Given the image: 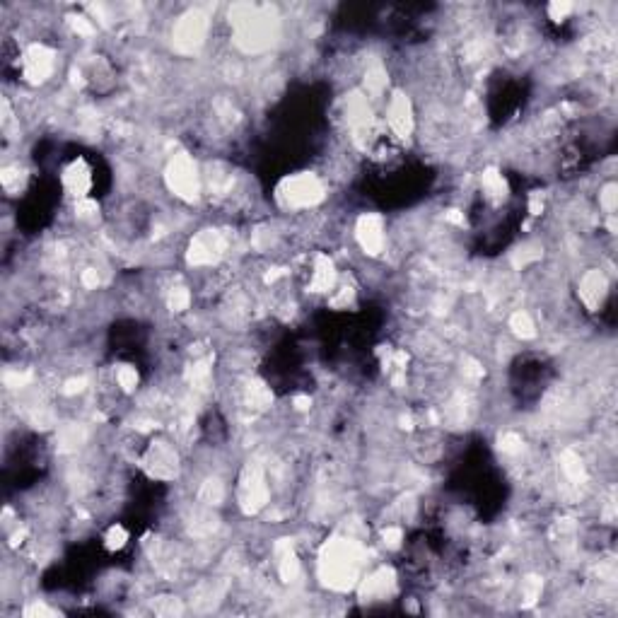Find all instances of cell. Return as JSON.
I'll use <instances>...</instances> for the list:
<instances>
[{"label": "cell", "instance_id": "1", "mask_svg": "<svg viewBox=\"0 0 618 618\" xmlns=\"http://www.w3.org/2000/svg\"><path fill=\"white\" fill-rule=\"evenodd\" d=\"M367 565V548L353 536L336 534L319 546L317 580L326 592L348 594L358 587Z\"/></svg>", "mask_w": 618, "mask_h": 618}, {"label": "cell", "instance_id": "2", "mask_svg": "<svg viewBox=\"0 0 618 618\" xmlns=\"http://www.w3.org/2000/svg\"><path fill=\"white\" fill-rule=\"evenodd\" d=\"M232 39L244 54L268 51L281 37V17L259 5H235L230 8Z\"/></svg>", "mask_w": 618, "mask_h": 618}, {"label": "cell", "instance_id": "3", "mask_svg": "<svg viewBox=\"0 0 618 618\" xmlns=\"http://www.w3.org/2000/svg\"><path fill=\"white\" fill-rule=\"evenodd\" d=\"M326 194H329V184H326V177L319 172H295L283 177L276 186V198L278 208L283 213H309L314 208H319L326 201Z\"/></svg>", "mask_w": 618, "mask_h": 618}, {"label": "cell", "instance_id": "4", "mask_svg": "<svg viewBox=\"0 0 618 618\" xmlns=\"http://www.w3.org/2000/svg\"><path fill=\"white\" fill-rule=\"evenodd\" d=\"M162 182L169 194L186 206H194L203 198V167L189 150H179L167 157Z\"/></svg>", "mask_w": 618, "mask_h": 618}, {"label": "cell", "instance_id": "5", "mask_svg": "<svg viewBox=\"0 0 618 618\" xmlns=\"http://www.w3.org/2000/svg\"><path fill=\"white\" fill-rule=\"evenodd\" d=\"M232 249V237L225 227L218 225H208L196 230L194 235L189 237L184 249V261L189 268H196V271H215V268L223 266V261H227Z\"/></svg>", "mask_w": 618, "mask_h": 618}, {"label": "cell", "instance_id": "6", "mask_svg": "<svg viewBox=\"0 0 618 618\" xmlns=\"http://www.w3.org/2000/svg\"><path fill=\"white\" fill-rule=\"evenodd\" d=\"M237 507L244 517H256L266 512L271 505L273 486L268 478V469L259 459H249L242 464L237 474V488H235Z\"/></svg>", "mask_w": 618, "mask_h": 618}, {"label": "cell", "instance_id": "7", "mask_svg": "<svg viewBox=\"0 0 618 618\" xmlns=\"http://www.w3.org/2000/svg\"><path fill=\"white\" fill-rule=\"evenodd\" d=\"M138 464H141L145 476L157 483L177 481L184 469L182 450H179L177 440L167 435L150 437L148 445L143 447L141 454H138Z\"/></svg>", "mask_w": 618, "mask_h": 618}, {"label": "cell", "instance_id": "8", "mask_svg": "<svg viewBox=\"0 0 618 618\" xmlns=\"http://www.w3.org/2000/svg\"><path fill=\"white\" fill-rule=\"evenodd\" d=\"M211 34V15L201 8H189L169 29V44L172 51L179 56H194L203 49Z\"/></svg>", "mask_w": 618, "mask_h": 618}, {"label": "cell", "instance_id": "9", "mask_svg": "<svg viewBox=\"0 0 618 618\" xmlns=\"http://www.w3.org/2000/svg\"><path fill=\"white\" fill-rule=\"evenodd\" d=\"M17 75L29 87H44L58 73V51L46 42H32L22 49L15 63Z\"/></svg>", "mask_w": 618, "mask_h": 618}, {"label": "cell", "instance_id": "10", "mask_svg": "<svg viewBox=\"0 0 618 618\" xmlns=\"http://www.w3.org/2000/svg\"><path fill=\"white\" fill-rule=\"evenodd\" d=\"M384 128L389 131V138L399 145L408 143L416 136V107H413L411 95L401 87L389 90V97L384 99Z\"/></svg>", "mask_w": 618, "mask_h": 618}, {"label": "cell", "instance_id": "11", "mask_svg": "<svg viewBox=\"0 0 618 618\" xmlns=\"http://www.w3.org/2000/svg\"><path fill=\"white\" fill-rule=\"evenodd\" d=\"M353 239L367 259H382L389 247L387 218L380 213H360L353 225Z\"/></svg>", "mask_w": 618, "mask_h": 618}, {"label": "cell", "instance_id": "12", "mask_svg": "<svg viewBox=\"0 0 618 618\" xmlns=\"http://www.w3.org/2000/svg\"><path fill=\"white\" fill-rule=\"evenodd\" d=\"M358 599L363 604H384L392 602L399 592V575L392 565H377V568L367 570V573L360 577L358 587Z\"/></svg>", "mask_w": 618, "mask_h": 618}, {"label": "cell", "instance_id": "13", "mask_svg": "<svg viewBox=\"0 0 618 618\" xmlns=\"http://www.w3.org/2000/svg\"><path fill=\"white\" fill-rule=\"evenodd\" d=\"M611 293V281L602 266H590L577 276L575 295L582 309L590 314L602 312Z\"/></svg>", "mask_w": 618, "mask_h": 618}, {"label": "cell", "instance_id": "14", "mask_svg": "<svg viewBox=\"0 0 618 618\" xmlns=\"http://www.w3.org/2000/svg\"><path fill=\"white\" fill-rule=\"evenodd\" d=\"M61 189L71 201H80V198H90L92 189H95V169L83 155L73 157L68 165L61 169Z\"/></svg>", "mask_w": 618, "mask_h": 618}, {"label": "cell", "instance_id": "15", "mask_svg": "<svg viewBox=\"0 0 618 618\" xmlns=\"http://www.w3.org/2000/svg\"><path fill=\"white\" fill-rule=\"evenodd\" d=\"M338 281H341V273H338L334 256H329L326 252L314 254L307 266V293L329 297L334 293Z\"/></svg>", "mask_w": 618, "mask_h": 618}, {"label": "cell", "instance_id": "16", "mask_svg": "<svg viewBox=\"0 0 618 618\" xmlns=\"http://www.w3.org/2000/svg\"><path fill=\"white\" fill-rule=\"evenodd\" d=\"M478 189H481L483 201L491 203V206H503L510 196V184H507V177L500 172L498 167H486L478 177Z\"/></svg>", "mask_w": 618, "mask_h": 618}, {"label": "cell", "instance_id": "17", "mask_svg": "<svg viewBox=\"0 0 618 618\" xmlns=\"http://www.w3.org/2000/svg\"><path fill=\"white\" fill-rule=\"evenodd\" d=\"M225 500H227V481L218 474V471H208L196 488V503L220 510V507L225 505Z\"/></svg>", "mask_w": 618, "mask_h": 618}, {"label": "cell", "instance_id": "18", "mask_svg": "<svg viewBox=\"0 0 618 618\" xmlns=\"http://www.w3.org/2000/svg\"><path fill=\"white\" fill-rule=\"evenodd\" d=\"M29 179V167L20 160H10L5 162L3 169H0V182H3V191L8 198H20L27 191Z\"/></svg>", "mask_w": 618, "mask_h": 618}, {"label": "cell", "instance_id": "19", "mask_svg": "<svg viewBox=\"0 0 618 618\" xmlns=\"http://www.w3.org/2000/svg\"><path fill=\"white\" fill-rule=\"evenodd\" d=\"M507 329H510V336L515 341H536L539 338V324H536V317L529 309H515L507 317Z\"/></svg>", "mask_w": 618, "mask_h": 618}, {"label": "cell", "instance_id": "20", "mask_svg": "<svg viewBox=\"0 0 618 618\" xmlns=\"http://www.w3.org/2000/svg\"><path fill=\"white\" fill-rule=\"evenodd\" d=\"M112 384L121 396H133L141 389V370L131 363H119L112 367Z\"/></svg>", "mask_w": 618, "mask_h": 618}, {"label": "cell", "instance_id": "21", "mask_svg": "<svg viewBox=\"0 0 618 618\" xmlns=\"http://www.w3.org/2000/svg\"><path fill=\"white\" fill-rule=\"evenodd\" d=\"M162 300H165V307L174 314V317H182V314L191 312V305H194V290L184 283H174L165 290Z\"/></svg>", "mask_w": 618, "mask_h": 618}, {"label": "cell", "instance_id": "22", "mask_svg": "<svg viewBox=\"0 0 618 618\" xmlns=\"http://www.w3.org/2000/svg\"><path fill=\"white\" fill-rule=\"evenodd\" d=\"M544 577H541L539 573H529L522 577L520 582V590H517V594H520V602L522 606H534L541 602V597H544Z\"/></svg>", "mask_w": 618, "mask_h": 618}, {"label": "cell", "instance_id": "23", "mask_svg": "<svg viewBox=\"0 0 618 618\" xmlns=\"http://www.w3.org/2000/svg\"><path fill=\"white\" fill-rule=\"evenodd\" d=\"M150 611L155 616H182L186 614V602L179 599L177 594H160V597H153V602H150Z\"/></svg>", "mask_w": 618, "mask_h": 618}, {"label": "cell", "instance_id": "24", "mask_svg": "<svg viewBox=\"0 0 618 618\" xmlns=\"http://www.w3.org/2000/svg\"><path fill=\"white\" fill-rule=\"evenodd\" d=\"M128 541H131V532H128L124 524H119V522L112 524V527H109L102 536L104 548H107V551H112V553L124 551V548L128 546Z\"/></svg>", "mask_w": 618, "mask_h": 618}, {"label": "cell", "instance_id": "25", "mask_svg": "<svg viewBox=\"0 0 618 618\" xmlns=\"http://www.w3.org/2000/svg\"><path fill=\"white\" fill-rule=\"evenodd\" d=\"M599 211H602L604 218H616V184L606 182L602 189H599Z\"/></svg>", "mask_w": 618, "mask_h": 618}, {"label": "cell", "instance_id": "26", "mask_svg": "<svg viewBox=\"0 0 618 618\" xmlns=\"http://www.w3.org/2000/svg\"><path fill=\"white\" fill-rule=\"evenodd\" d=\"M546 13H548V20H553V22H565L570 15L575 13V5H573V3H551V5H548V8H546Z\"/></svg>", "mask_w": 618, "mask_h": 618}]
</instances>
